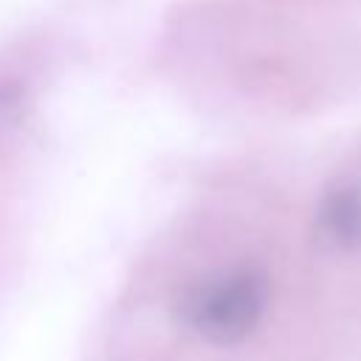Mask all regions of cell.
I'll return each instance as SVG.
<instances>
[{"instance_id": "obj_1", "label": "cell", "mask_w": 361, "mask_h": 361, "mask_svg": "<svg viewBox=\"0 0 361 361\" xmlns=\"http://www.w3.org/2000/svg\"><path fill=\"white\" fill-rule=\"evenodd\" d=\"M268 305L265 274L254 265H231L192 282L178 299V319L212 347H237L262 324Z\"/></svg>"}, {"instance_id": "obj_2", "label": "cell", "mask_w": 361, "mask_h": 361, "mask_svg": "<svg viewBox=\"0 0 361 361\" xmlns=\"http://www.w3.org/2000/svg\"><path fill=\"white\" fill-rule=\"evenodd\" d=\"M313 228L327 248L358 254L361 251V180H338L327 186L316 203Z\"/></svg>"}]
</instances>
